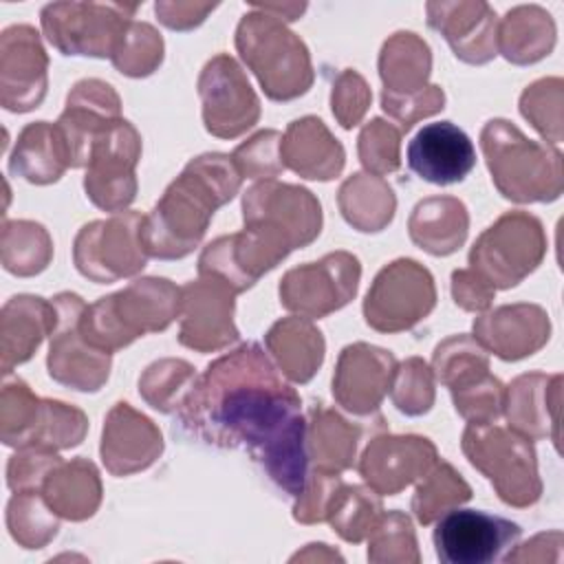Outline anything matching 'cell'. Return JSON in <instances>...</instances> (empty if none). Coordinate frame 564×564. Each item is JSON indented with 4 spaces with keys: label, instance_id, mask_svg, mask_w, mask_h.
<instances>
[{
    "label": "cell",
    "instance_id": "obj_12",
    "mask_svg": "<svg viewBox=\"0 0 564 564\" xmlns=\"http://www.w3.org/2000/svg\"><path fill=\"white\" fill-rule=\"evenodd\" d=\"M361 264L350 251H330L315 262L289 269L278 286L280 304L308 319L326 317L350 304L359 291Z\"/></svg>",
    "mask_w": 564,
    "mask_h": 564
},
{
    "label": "cell",
    "instance_id": "obj_24",
    "mask_svg": "<svg viewBox=\"0 0 564 564\" xmlns=\"http://www.w3.org/2000/svg\"><path fill=\"white\" fill-rule=\"evenodd\" d=\"M163 434L159 425L126 401H117L101 427L99 456L108 474L132 476L152 467L163 454Z\"/></svg>",
    "mask_w": 564,
    "mask_h": 564
},
{
    "label": "cell",
    "instance_id": "obj_2",
    "mask_svg": "<svg viewBox=\"0 0 564 564\" xmlns=\"http://www.w3.org/2000/svg\"><path fill=\"white\" fill-rule=\"evenodd\" d=\"M240 185L242 176L231 154L205 152L189 159L143 216L141 245L145 253L159 260L189 256L205 238L216 209L229 203Z\"/></svg>",
    "mask_w": 564,
    "mask_h": 564
},
{
    "label": "cell",
    "instance_id": "obj_31",
    "mask_svg": "<svg viewBox=\"0 0 564 564\" xmlns=\"http://www.w3.org/2000/svg\"><path fill=\"white\" fill-rule=\"evenodd\" d=\"M410 240L430 256L456 253L469 234V212L456 196H427L408 218Z\"/></svg>",
    "mask_w": 564,
    "mask_h": 564
},
{
    "label": "cell",
    "instance_id": "obj_1",
    "mask_svg": "<svg viewBox=\"0 0 564 564\" xmlns=\"http://www.w3.org/2000/svg\"><path fill=\"white\" fill-rule=\"evenodd\" d=\"M176 419L207 445L249 452L289 496L302 491L311 465L302 399L260 344L245 341L214 359Z\"/></svg>",
    "mask_w": 564,
    "mask_h": 564
},
{
    "label": "cell",
    "instance_id": "obj_23",
    "mask_svg": "<svg viewBox=\"0 0 564 564\" xmlns=\"http://www.w3.org/2000/svg\"><path fill=\"white\" fill-rule=\"evenodd\" d=\"M474 339L502 361H520L535 355L551 339V319L540 304L516 302L478 313Z\"/></svg>",
    "mask_w": 564,
    "mask_h": 564
},
{
    "label": "cell",
    "instance_id": "obj_5",
    "mask_svg": "<svg viewBox=\"0 0 564 564\" xmlns=\"http://www.w3.org/2000/svg\"><path fill=\"white\" fill-rule=\"evenodd\" d=\"M236 51L271 101H293L315 79L304 40L286 22L251 4L236 26Z\"/></svg>",
    "mask_w": 564,
    "mask_h": 564
},
{
    "label": "cell",
    "instance_id": "obj_25",
    "mask_svg": "<svg viewBox=\"0 0 564 564\" xmlns=\"http://www.w3.org/2000/svg\"><path fill=\"white\" fill-rule=\"evenodd\" d=\"M427 26L445 37L465 64H487L498 55V18L482 0L427 2Z\"/></svg>",
    "mask_w": 564,
    "mask_h": 564
},
{
    "label": "cell",
    "instance_id": "obj_60",
    "mask_svg": "<svg viewBox=\"0 0 564 564\" xmlns=\"http://www.w3.org/2000/svg\"><path fill=\"white\" fill-rule=\"evenodd\" d=\"M256 7L275 15V18H280L282 22H295L306 11L304 2H264V4L256 2Z\"/></svg>",
    "mask_w": 564,
    "mask_h": 564
},
{
    "label": "cell",
    "instance_id": "obj_41",
    "mask_svg": "<svg viewBox=\"0 0 564 564\" xmlns=\"http://www.w3.org/2000/svg\"><path fill=\"white\" fill-rule=\"evenodd\" d=\"M383 516L381 496L364 485L341 482L326 511V522L350 544L364 542Z\"/></svg>",
    "mask_w": 564,
    "mask_h": 564
},
{
    "label": "cell",
    "instance_id": "obj_6",
    "mask_svg": "<svg viewBox=\"0 0 564 564\" xmlns=\"http://www.w3.org/2000/svg\"><path fill=\"white\" fill-rule=\"evenodd\" d=\"M460 447L505 505L527 509L542 498L538 454L527 436L496 423H467Z\"/></svg>",
    "mask_w": 564,
    "mask_h": 564
},
{
    "label": "cell",
    "instance_id": "obj_15",
    "mask_svg": "<svg viewBox=\"0 0 564 564\" xmlns=\"http://www.w3.org/2000/svg\"><path fill=\"white\" fill-rule=\"evenodd\" d=\"M200 112L205 130L218 139H236L260 119V99L251 88L242 66L227 53L205 62L198 82Z\"/></svg>",
    "mask_w": 564,
    "mask_h": 564
},
{
    "label": "cell",
    "instance_id": "obj_28",
    "mask_svg": "<svg viewBox=\"0 0 564 564\" xmlns=\"http://www.w3.org/2000/svg\"><path fill=\"white\" fill-rule=\"evenodd\" d=\"M282 163L306 181H333L344 172L346 150L319 117L293 119L280 143Z\"/></svg>",
    "mask_w": 564,
    "mask_h": 564
},
{
    "label": "cell",
    "instance_id": "obj_37",
    "mask_svg": "<svg viewBox=\"0 0 564 564\" xmlns=\"http://www.w3.org/2000/svg\"><path fill=\"white\" fill-rule=\"evenodd\" d=\"M377 68L383 93H419L427 86L432 75V51L421 35L412 31H397L381 44Z\"/></svg>",
    "mask_w": 564,
    "mask_h": 564
},
{
    "label": "cell",
    "instance_id": "obj_14",
    "mask_svg": "<svg viewBox=\"0 0 564 564\" xmlns=\"http://www.w3.org/2000/svg\"><path fill=\"white\" fill-rule=\"evenodd\" d=\"M141 134L128 121L112 123L95 143L84 174V192L101 212H126L137 198Z\"/></svg>",
    "mask_w": 564,
    "mask_h": 564
},
{
    "label": "cell",
    "instance_id": "obj_17",
    "mask_svg": "<svg viewBox=\"0 0 564 564\" xmlns=\"http://www.w3.org/2000/svg\"><path fill=\"white\" fill-rule=\"evenodd\" d=\"M48 90V55L31 24H11L0 35V106L9 112L35 110Z\"/></svg>",
    "mask_w": 564,
    "mask_h": 564
},
{
    "label": "cell",
    "instance_id": "obj_35",
    "mask_svg": "<svg viewBox=\"0 0 564 564\" xmlns=\"http://www.w3.org/2000/svg\"><path fill=\"white\" fill-rule=\"evenodd\" d=\"M68 170L64 141L48 121L26 123L9 154V172L33 185H51Z\"/></svg>",
    "mask_w": 564,
    "mask_h": 564
},
{
    "label": "cell",
    "instance_id": "obj_18",
    "mask_svg": "<svg viewBox=\"0 0 564 564\" xmlns=\"http://www.w3.org/2000/svg\"><path fill=\"white\" fill-rule=\"evenodd\" d=\"M234 311L236 293L223 282L198 275V280L183 284L178 344L196 352H216L231 346L240 337Z\"/></svg>",
    "mask_w": 564,
    "mask_h": 564
},
{
    "label": "cell",
    "instance_id": "obj_7",
    "mask_svg": "<svg viewBox=\"0 0 564 564\" xmlns=\"http://www.w3.org/2000/svg\"><path fill=\"white\" fill-rule=\"evenodd\" d=\"M546 256V234L538 216L513 209L496 218L471 245L469 269L496 291L513 289L531 275Z\"/></svg>",
    "mask_w": 564,
    "mask_h": 564
},
{
    "label": "cell",
    "instance_id": "obj_49",
    "mask_svg": "<svg viewBox=\"0 0 564 564\" xmlns=\"http://www.w3.org/2000/svg\"><path fill=\"white\" fill-rule=\"evenodd\" d=\"M390 399L405 416L427 414L436 401V379L421 357H408L394 370Z\"/></svg>",
    "mask_w": 564,
    "mask_h": 564
},
{
    "label": "cell",
    "instance_id": "obj_16",
    "mask_svg": "<svg viewBox=\"0 0 564 564\" xmlns=\"http://www.w3.org/2000/svg\"><path fill=\"white\" fill-rule=\"evenodd\" d=\"M520 535V524L502 516L456 507L436 520L432 540L445 564H487L502 560Z\"/></svg>",
    "mask_w": 564,
    "mask_h": 564
},
{
    "label": "cell",
    "instance_id": "obj_9",
    "mask_svg": "<svg viewBox=\"0 0 564 564\" xmlns=\"http://www.w3.org/2000/svg\"><path fill=\"white\" fill-rule=\"evenodd\" d=\"M317 196L293 183L258 181L242 194V227L258 229L289 251L311 245L322 231Z\"/></svg>",
    "mask_w": 564,
    "mask_h": 564
},
{
    "label": "cell",
    "instance_id": "obj_34",
    "mask_svg": "<svg viewBox=\"0 0 564 564\" xmlns=\"http://www.w3.org/2000/svg\"><path fill=\"white\" fill-rule=\"evenodd\" d=\"M555 37V20L540 4H518L498 20V53L516 66H529L551 55Z\"/></svg>",
    "mask_w": 564,
    "mask_h": 564
},
{
    "label": "cell",
    "instance_id": "obj_19",
    "mask_svg": "<svg viewBox=\"0 0 564 564\" xmlns=\"http://www.w3.org/2000/svg\"><path fill=\"white\" fill-rule=\"evenodd\" d=\"M121 119V97L104 79L86 77L73 84L55 128L64 141L68 167H86L93 143Z\"/></svg>",
    "mask_w": 564,
    "mask_h": 564
},
{
    "label": "cell",
    "instance_id": "obj_58",
    "mask_svg": "<svg viewBox=\"0 0 564 564\" xmlns=\"http://www.w3.org/2000/svg\"><path fill=\"white\" fill-rule=\"evenodd\" d=\"M216 2H194V0H163L154 4L159 22L172 31H192L205 22V18L216 9Z\"/></svg>",
    "mask_w": 564,
    "mask_h": 564
},
{
    "label": "cell",
    "instance_id": "obj_42",
    "mask_svg": "<svg viewBox=\"0 0 564 564\" xmlns=\"http://www.w3.org/2000/svg\"><path fill=\"white\" fill-rule=\"evenodd\" d=\"M4 520L13 542L26 551L44 549L59 531V516L48 507L42 491H13Z\"/></svg>",
    "mask_w": 564,
    "mask_h": 564
},
{
    "label": "cell",
    "instance_id": "obj_61",
    "mask_svg": "<svg viewBox=\"0 0 564 564\" xmlns=\"http://www.w3.org/2000/svg\"><path fill=\"white\" fill-rule=\"evenodd\" d=\"M297 560H302V562H333V560H344L337 551H333L328 544H324V542H313V544H306V549L304 551H297L293 557H291V562H297Z\"/></svg>",
    "mask_w": 564,
    "mask_h": 564
},
{
    "label": "cell",
    "instance_id": "obj_43",
    "mask_svg": "<svg viewBox=\"0 0 564 564\" xmlns=\"http://www.w3.org/2000/svg\"><path fill=\"white\" fill-rule=\"evenodd\" d=\"M196 377L198 375L189 361L163 357L141 372L139 394L152 410L161 414H176L194 388Z\"/></svg>",
    "mask_w": 564,
    "mask_h": 564
},
{
    "label": "cell",
    "instance_id": "obj_3",
    "mask_svg": "<svg viewBox=\"0 0 564 564\" xmlns=\"http://www.w3.org/2000/svg\"><path fill=\"white\" fill-rule=\"evenodd\" d=\"M178 315L181 286L148 275L86 304L79 328L90 346L112 355L148 333L165 330Z\"/></svg>",
    "mask_w": 564,
    "mask_h": 564
},
{
    "label": "cell",
    "instance_id": "obj_36",
    "mask_svg": "<svg viewBox=\"0 0 564 564\" xmlns=\"http://www.w3.org/2000/svg\"><path fill=\"white\" fill-rule=\"evenodd\" d=\"M337 207L352 229L361 234H379L394 218L397 196L381 176L355 172L339 185Z\"/></svg>",
    "mask_w": 564,
    "mask_h": 564
},
{
    "label": "cell",
    "instance_id": "obj_46",
    "mask_svg": "<svg viewBox=\"0 0 564 564\" xmlns=\"http://www.w3.org/2000/svg\"><path fill=\"white\" fill-rule=\"evenodd\" d=\"M368 540V562L372 564H419L421 551L414 524L408 513L383 511Z\"/></svg>",
    "mask_w": 564,
    "mask_h": 564
},
{
    "label": "cell",
    "instance_id": "obj_50",
    "mask_svg": "<svg viewBox=\"0 0 564 564\" xmlns=\"http://www.w3.org/2000/svg\"><path fill=\"white\" fill-rule=\"evenodd\" d=\"M401 134L399 126L381 117L364 123L357 137V156L368 174L386 176L401 167Z\"/></svg>",
    "mask_w": 564,
    "mask_h": 564
},
{
    "label": "cell",
    "instance_id": "obj_47",
    "mask_svg": "<svg viewBox=\"0 0 564 564\" xmlns=\"http://www.w3.org/2000/svg\"><path fill=\"white\" fill-rule=\"evenodd\" d=\"M88 432V416L77 405L42 399L40 416L26 447H46L53 452L77 447Z\"/></svg>",
    "mask_w": 564,
    "mask_h": 564
},
{
    "label": "cell",
    "instance_id": "obj_30",
    "mask_svg": "<svg viewBox=\"0 0 564 564\" xmlns=\"http://www.w3.org/2000/svg\"><path fill=\"white\" fill-rule=\"evenodd\" d=\"M264 346L275 368L293 383H308L322 368L326 355L322 330L304 315L278 319L267 330Z\"/></svg>",
    "mask_w": 564,
    "mask_h": 564
},
{
    "label": "cell",
    "instance_id": "obj_51",
    "mask_svg": "<svg viewBox=\"0 0 564 564\" xmlns=\"http://www.w3.org/2000/svg\"><path fill=\"white\" fill-rule=\"evenodd\" d=\"M282 132L267 128L251 134L247 141H242L234 152L231 161L242 178H256V181H271L278 174H282L286 167L282 163L280 154Z\"/></svg>",
    "mask_w": 564,
    "mask_h": 564
},
{
    "label": "cell",
    "instance_id": "obj_56",
    "mask_svg": "<svg viewBox=\"0 0 564 564\" xmlns=\"http://www.w3.org/2000/svg\"><path fill=\"white\" fill-rule=\"evenodd\" d=\"M341 482H344L341 474H330V471H319V469L308 471V478H306L302 491L295 496L293 520L300 524L326 522V511H328L330 500Z\"/></svg>",
    "mask_w": 564,
    "mask_h": 564
},
{
    "label": "cell",
    "instance_id": "obj_8",
    "mask_svg": "<svg viewBox=\"0 0 564 564\" xmlns=\"http://www.w3.org/2000/svg\"><path fill=\"white\" fill-rule=\"evenodd\" d=\"M137 9L126 2H51L40 11V24L62 55L110 59Z\"/></svg>",
    "mask_w": 564,
    "mask_h": 564
},
{
    "label": "cell",
    "instance_id": "obj_4",
    "mask_svg": "<svg viewBox=\"0 0 564 564\" xmlns=\"http://www.w3.org/2000/svg\"><path fill=\"white\" fill-rule=\"evenodd\" d=\"M480 150L496 189L513 203H553L564 189L557 148L529 139L509 119H489L480 130Z\"/></svg>",
    "mask_w": 564,
    "mask_h": 564
},
{
    "label": "cell",
    "instance_id": "obj_29",
    "mask_svg": "<svg viewBox=\"0 0 564 564\" xmlns=\"http://www.w3.org/2000/svg\"><path fill=\"white\" fill-rule=\"evenodd\" d=\"M57 322L53 300L20 293L4 302L0 313V368L11 375L15 366L29 361Z\"/></svg>",
    "mask_w": 564,
    "mask_h": 564
},
{
    "label": "cell",
    "instance_id": "obj_21",
    "mask_svg": "<svg viewBox=\"0 0 564 564\" xmlns=\"http://www.w3.org/2000/svg\"><path fill=\"white\" fill-rule=\"evenodd\" d=\"M286 256L289 251L278 242L256 229L242 227L205 245L198 256V275L214 278L238 295L275 269Z\"/></svg>",
    "mask_w": 564,
    "mask_h": 564
},
{
    "label": "cell",
    "instance_id": "obj_45",
    "mask_svg": "<svg viewBox=\"0 0 564 564\" xmlns=\"http://www.w3.org/2000/svg\"><path fill=\"white\" fill-rule=\"evenodd\" d=\"M520 115L538 130L546 145L557 148L564 137L562 108H564V82L562 77H542L529 84L518 101Z\"/></svg>",
    "mask_w": 564,
    "mask_h": 564
},
{
    "label": "cell",
    "instance_id": "obj_32",
    "mask_svg": "<svg viewBox=\"0 0 564 564\" xmlns=\"http://www.w3.org/2000/svg\"><path fill=\"white\" fill-rule=\"evenodd\" d=\"M40 491L48 507L62 520L70 522H84L93 518L104 498L97 465L82 456L57 463L44 478Z\"/></svg>",
    "mask_w": 564,
    "mask_h": 564
},
{
    "label": "cell",
    "instance_id": "obj_52",
    "mask_svg": "<svg viewBox=\"0 0 564 564\" xmlns=\"http://www.w3.org/2000/svg\"><path fill=\"white\" fill-rule=\"evenodd\" d=\"M370 101L372 90L359 70L344 68L335 75L330 88V110L344 130H352L364 121Z\"/></svg>",
    "mask_w": 564,
    "mask_h": 564
},
{
    "label": "cell",
    "instance_id": "obj_33",
    "mask_svg": "<svg viewBox=\"0 0 564 564\" xmlns=\"http://www.w3.org/2000/svg\"><path fill=\"white\" fill-rule=\"evenodd\" d=\"M361 430L335 408L317 403L306 421V449L313 469L341 474L357 463Z\"/></svg>",
    "mask_w": 564,
    "mask_h": 564
},
{
    "label": "cell",
    "instance_id": "obj_44",
    "mask_svg": "<svg viewBox=\"0 0 564 564\" xmlns=\"http://www.w3.org/2000/svg\"><path fill=\"white\" fill-rule=\"evenodd\" d=\"M42 397H37L20 377H4L0 390V441L7 447H26L31 443Z\"/></svg>",
    "mask_w": 564,
    "mask_h": 564
},
{
    "label": "cell",
    "instance_id": "obj_48",
    "mask_svg": "<svg viewBox=\"0 0 564 564\" xmlns=\"http://www.w3.org/2000/svg\"><path fill=\"white\" fill-rule=\"evenodd\" d=\"M163 53L165 44L161 33L148 22L132 20L123 37L119 40L110 62L121 75L141 79L152 75L161 66Z\"/></svg>",
    "mask_w": 564,
    "mask_h": 564
},
{
    "label": "cell",
    "instance_id": "obj_40",
    "mask_svg": "<svg viewBox=\"0 0 564 564\" xmlns=\"http://www.w3.org/2000/svg\"><path fill=\"white\" fill-rule=\"evenodd\" d=\"M471 500L469 482L445 460H436L419 480L410 509L419 524L427 527L443 513Z\"/></svg>",
    "mask_w": 564,
    "mask_h": 564
},
{
    "label": "cell",
    "instance_id": "obj_57",
    "mask_svg": "<svg viewBox=\"0 0 564 564\" xmlns=\"http://www.w3.org/2000/svg\"><path fill=\"white\" fill-rule=\"evenodd\" d=\"M452 300L467 313H485L491 308L496 289L474 269H456L452 273Z\"/></svg>",
    "mask_w": 564,
    "mask_h": 564
},
{
    "label": "cell",
    "instance_id": "obj_38",
    "mask_svg": "<svg viewBox=\"0 0 564 564\" xmlns=\"http://www.w3.org/2000/svg\"><path fill=\"white\" fill-rule=\"evenodd\" d=\"M0 260L4 271L18 278L42 273L53 260V238L35 220H2Z\"/></svg>",
    "mask_w": 564,
    "mask_h": 564
},
{
    "label": "cell",
    "instance_id": "obj_59",
    "mask_svg": "<svg viewBox=\"0 0 564 564\" xmlns=\"http://www.w3.org/2000/svg\"><path fill=\"white\" fill-rule=\"evenodd\" d=\"M562 533L560 531H546L533 535L529 542L516 546V551H509L502 560L505 562H557L560 549H562Z\"/></svg>",
    "mask_w": 564,
    "mask_h": 564
},
{
    "label": "cell",
    "instance_id": "obj_55",
    "mask_svg": "<svg viewBox=\"0 0 564 564\" xmlns=\"http://www.w3.org/2000/svg\"><path fill=\"white\" fill-rule=\"evenodd\" d=\"M62 463L57 452L46 447H18L7 463V487L11 491H40L48 471Z\"/></svg>",
    "mask_w": 564,
    "mask_h": 564
},
{
    "label": "cell",
    "instance_id": "obj_10",
    "mask_svg": "<svg viewBox=\"0 0 564 564\" xmlns=\"http://www.w3.org/2000/svg\"><path fill=\"white\" fill-rule=\"evenodd\" d=\"M139 212L126 209L104 220L82 225L73 240L75 269L97 284L134 278L148 264V253L141 245Z\"/></svg>",
    "mask_w": 564,
    "mask_h": 564
},
{
    "label": "cell",
    "instance_id": "obj_54",
    "mask_svg": "<svg viewBox=\"0 0 564 564\" xmlns=\"http://www.w3.org/2000/svg\"><path fill=\"white\" fill-rule=\"evenodd\" d=\"M381 108L399 123L401 132H408L421 119L434 117L445 108V93L436 84H427L423 90L410 95H390L381 90Z\"/></svg>",
    "mask_w": 564,
    "mask_h": 564
},
{
    "label": "cell",
    "instance_id": "obj_20",
    "mask_svg": "<svg viewBox=\"0 0 564 564\" xmlns=\"http://www.w3.org/2000/svg\"><path fill=\"white\" fill-rule=\"evenodd\" d=\"M438 449L419 434H377L357 458V471L366 487L379 496H397L416 482L434 463Z\"/></svg>",
    "mask_w": 564,
    "mask_h": 564
},
{
    "label": "cell",
    "instance_id": "obj_22",
    "mask_svg": "<svg viewBox=\"0 0 564 564\" xmlns=\"http://www.w3.org/2000/svg\"><path fill=\"white\" fill-rule=\"evenodd\" d=\"M397 366V357L381 346L366 341L344 346L333 372L337 405L355 416L377 414L383 397L390 392Z\"/></svg>",
    "mask_w": 564,
    "mask_h": 564
},
{
    "label": "cell",
    "instance_id": "obj_27",
    "mask_svg": "<svg viewBox=\"0 0 564 564\" xmlns=\"http://www.w3.org/2000/svg\"><path fill=\"white\" fill-rule=\"evenodd\" d=\"M410 170L432 185H454L476 165L471 139L452 121L423 126L408 143Z\"/></svg>",
    "mask_w": 564,
    "mask_h": 564
},
{
    "label": "cell",
    "instance_id": "obj_26",
    "mask_svg": "<svg viewBox=\"0 0 564 564\" xmlns=\"http://www.w3.org/2000/svg\"><path fill=\"white\" fill-rule=\"evenodd\" d=\"M560 405H562V375L524 372L505 386L502 414L509 430L529 441H553L560 449Z\"/></svg>",
    "mask_w": 564,
    "mask_h": 564
},
{
    "label": "cell",
    "instance_id": "obj_39",
    "mask_svg": "<svg viewBox=\"0 0 564 564\" xmlns=\"http://www.w3.org/2000/svg\"><path fill=\"white\" fill-rule=\"evenodd\" d=\"M432 372L449 394L471 388L489 372V352L471 335H452L432 352Z\"/></svg>",
    "mask_w": 564,
    "mask_h": 564
},
{
    "label": "cell",
    "instance_id": "obj_53",
    "mask_svg": "<svg viewBox=\"0 0 564 564\" xmlns=\"http://www.w3.org/2000/svg\"><path fill=\"white\" fill-rule=\"evenodd\" d=\"M454 410L467 421V423H496L502 416L505 405V383L487 375L482 381L474 383L467 390L452 394Z\"/></svg>",
    "mask_w": 564,
    "mask_h": 564
},
{
    "label": "cell",
    "instance_id": "obj_11",
    "mask_svg": "<svg viewBox=\"0 0 564 564\" xmlns=\"http://www.w3.org/2000/svg\"><path fill=\"white\" fill-rule=\"evenodd\" d=\"M436 306V284L427 267L397 258L372 280L364 300V319L377 333H403L423 322Z\"/></svg>",
    "mask_w": 564,
    "mask_h": 564
},
{
    "label": "cell",
    "instance_id": "obj_13",
    "mask_svg": "<svg viewBox=\"0 0 564 564\" xmlns=\"http://www.w3.org/2000/svg\"><path fill=\"white\" fill-rule=\"evenodd\" d=\"M57 322L51 333L46 370L53 381L77 392H97L106 386L112 368V355L97 350L86 341L79 317L86 302L70 291L53 297Z\"/></svg>",
    "mask_w": 564,
    "mask_h": 564
}]
</instances>
